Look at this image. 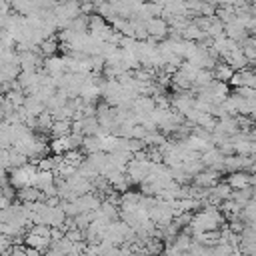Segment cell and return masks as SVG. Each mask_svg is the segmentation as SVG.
Wrapping results in <instances>:
<instances>
[{
    "instance_id": "obj_1",
    "label": "cell",
    "mask_w": 256,
    "mask_h": 256,
    "mask_svg": "<svg viewBox=\"0 0 256 256\" xmlns=\"http://www.w3.org/2000/svg\"><path fill=\"white\" fill-rule=\"evenodd\" d=\"M222 222H224V216L220 214V210L216 206H206L204 210H200L192 216L190 230H192V234L212 232V230H218Z\"/></svg>"
},
{
    "instance_id": "obj_2",
    "label": "cell",
    "mask_w": 256,
    "mask_h": 256,
    "mask_svg": "<svg viewBox=\"0 0 256 256\" xmlns=\"http://www.w3.org/2000/svg\"><path fill=\"white\" fill-rule=\"evenodd\" d=\"M144 26H146V32H148V36H152L154 40H160V38H166L168 36V32H170V26H168V22L164 20V18H150L148 22H144Z\"/></svg>"
},
{
    "instance_id": "obj_3",
    "label": "cell",
    "mask_w": 256,
    "mask_h": 256,
    "mask_svg": "<svg viewBox=\"0 0 256 256\" xmlns=\"http://www.w3.org/2000/svg\"><path fill=\"white\" fill-rule=\"evenodd\" d=\"M230 84L234 88H240V86H246V88H254L256 90V70H250V68H244V70H238Z\"/></svg>"
},
{
    "instance_id": "obj_4",
    "label": "cell",
    "mask_w": 256,
    "mask_h": 256,
    "mask_svg": "<svg viewBox=\"0 0 256 256\" xmlns=\"http://www.w3.org/2000/svg\"><path fill=\"white\" fill-rule=\"evenodd\" d=\"M226 184H228L232 190L248 188V186H252V174H250V172H244V170H240V172H232V174H228Z\"/></svg>"
},
{
    "instance_id": "obj_5",
    "label": "cell",
    "mask_w": 256,
    "mask_h": 256,
    "mask_svg": "<svg viewBox=\"0 0 256 256\" xmlns=\"http://www.w3.org/2000/svg\"><path fill=\"white\" fill-rule=\"evenodd\" d=\"M220 172H216V170H202L200 174H196L194 176V186H198V188H212V186H216L220 180Z\"/></svg>"
},
{
    "instance_id": "obj_6",
    "label": "cell",
    "mask_w": 256,
    "mask_h": 256,
    "mask_svg": "<svg viewBox=\"0 0 256 256\" xmlns=\"http://www.w3.org/2000/svg\"><path fill=\"white\" fill-rule=\"evenodd\" d=\"M224 62H226V64H230L236 72H238V70L248 68V60H246V56H244V52H242V46H238V48H236V50H232L228 56H224Z\"/></svg>"
},
{
    "instance_id": "obj_7",
    "label": "cell",
    "mask_w": 256,
    "mask_h": 256,
    "mask_svg": "<svg viewBox=\"0 0 256 256\" xmlns=\"http://www.w3.org/2000/svg\"><path fill=\"white\" fill-rule=\"evenodd\" d=\"M212 74H214V80H218V82H230L232 76L236 74V70L230 64H226V62H218L212 68Z\"/></svg>"
},
{
    "instance_id": "obj_8",
    "label": "cell",
    "mask_w": 256,
    "mask_h": 256,
    "mask_svg": "<svg viewBox=\"0 0 256 256\" xmlns=\"http://www.w3.org/2000/svg\"><path fill=\"white\" fill-rule=\"evenodd\" d=\"M66 70V64H64V58H58V56H50L46 60V72L50 78H58L62 76Z\"/></svg>"
},
{
    "instance_id": "obj_9",
    "label": "cell",
    "mask_w": 256,
    "mask_h": 256,
    "mask_svg": "<svg viewBox=\"0 0 256 256\" xmlns=\"http://www.w3.org/2000/svg\"><path fill=\"white\" fill-rule=\"evenodd\" d=\"M212 82H214L212 70H198V74H196V78H194V88H196V90H202V88L210 86Z\"/></svg>"
},
{
    "instance_id": "obj_10",
    "label": "cell",
    "mask_w": 256,
    "mask_h": 256,
    "mask_svg": "<svg viewBox=\"0 0 256 256\" xmlns=\"http://www.w3.org/2000/svg\"><path fill=\"white\" fill-rule=\"evenodd\" d=\"M240 220H242L244 224H252V222H256V200H250V202L242 208V212H240Z\"/></svg>"
},
{
    "instance_id": "obj_11",
    "label": "cell",
    "mask_w": 256,
    "mask_h": 256,
    "mask_svg": "<svg viewBox=\"0 0 256 256\" xmlns=\"http://www.w3.org/2000/svg\"><path fill=\"white\" fill-rule=\"evenodd\" d=\"M40 48H42V54L50 58V56H54V52H56V48H58V40H56V38H50V40L46 38V40L40 44Z\"/></svg>"
},
{
    "instance_id": "obj_12",
    "label": "cell",
    "mask_w": 256,
    "mask_h": 256,
    "mask_svg": "<svg viewBox=\"0 0 256 256\" xmlns=\"http://www.w3.org/2000/svg\"><path fill=\"white\" fill-rule=\"evenodd\" d=\"M234 94H236V96H240V98H246V100H256V90H254V88L240 86V88H236V90H234Z\"/></svg>"
},
{
    "instance_id": "obj_13",
    "label": "cell",
    "mask_w": 256,
    "mask_h": 256,
    "mask_svg": "<svg viewBox=\"0 0 256 256\" xmlns=\"http://www.w3.org/2000/svg\"><path fill=\"white\" fill-rule=\"evenodd\" d=\"M26 256H42V252L36 248H30V250H26Z\"/></svg>"
},
{
    "instance_id": "obj_14",
    "label": "cell",
    "mask_w": 256,
    "mask_h": 256,
    "mask_svg": "<svg viewBox=\"0 0 256 256\" xmlns=\"http://www.w3.org/2000/svg\"><path fill=\"white\" fill-rule=\"evenodd\" d=\"M250 138H252V140H254V142H256V128H254V130H252V132H250Z\"/></svg>"
},
{
    "instance_id": "obj_15",
    "label": "cell",
    "mask_w": 256,
    "mask_h": 256,
    "mask_svg": "<svg viewBox=\"0 0 256 256\" xmlns=\"http://www.w3.org/2000/svg\"><path fill=\"white\" fill-rule=\"evenodd\" d=\"M252 200H256V190H254V198H252Z\"/></svg>"
}]
</instances>
